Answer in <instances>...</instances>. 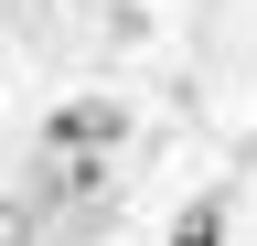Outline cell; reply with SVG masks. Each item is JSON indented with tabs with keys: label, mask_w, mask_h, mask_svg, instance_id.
I'll list each match as a JSON object with an SVG mask.
<instances>
[{
	"label": "cell",
	"mask_w": 257,
	"mask_h": 246,
	"mask_svg": "<svg viewBox=\"0 0 257 246\" xmlns=\"http://www.w3.org/2000/svg\"><path fill=\"white\" fill-rule=\"evenodd\" d=\"M43 193L54 203H96L107 193V150H43Z\"/></svg>",
	"instance_id": "2"
},
{
	"label": "cell",
	"mask_w": 257,
	"mask_h": 246,
	"mask_svg": "<svg viewBox=\"0 0 257 246\" xmlns=\"http://www.w3.org/2000/svg\"><path fill=\"white\" fill-rule=\"evenodd\" d=\"M118 139H128V107L118 97H64L43 118V150H118Z\"/></svg>",
	"instance_id": "1"
},
{
	"label": "cell",
	"mask_w": 257,
	"mask_h": 246,
	"mask_svg": "<svg viewBox=\"0 0 257 246\" xmlns=\"http://www.w3.org/2000/svg\"><path fill=\"white\" fill-rule=\"evenodd\" d=\"M172 246H225V203H193L182 225H172Z\"/></svg>",
	"instance_id": "4"
},
{
	"label": "cell",
	"mask_w": 257,
	"mask_h": 246,
	"mask_svg": "<svg viewBox=\"0 0 257 246\" xmlns=\"http://www.w3.org/2000/svg\"><path fill=\"white\" fill-rule=\"evenodd\" d=\"M32 225H43V203H32V193H0V246H32Z\"/></svg>",
	"instance_id": "3"
}]
</instances>
